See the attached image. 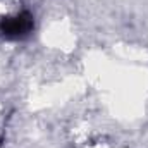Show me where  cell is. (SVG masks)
Wrapping results in <instances>:
<instances>
[{
	"mask_svg": "<svg viewBox=\"0 0 148 148\" xmlns=\"http://www.w3.org/2000/svg\"><path fill=\"white\" fill-rule=\"evenodd\" d=\"M33 28H35L33 16L26 10L0 19V36L5 40H23L33 31Z\"/></svg>",
	"mask_w": 148,
	"mask_h": 148,
	"instance_id": "6da1fadb",
	"label": "cell"
}]
</instances>
